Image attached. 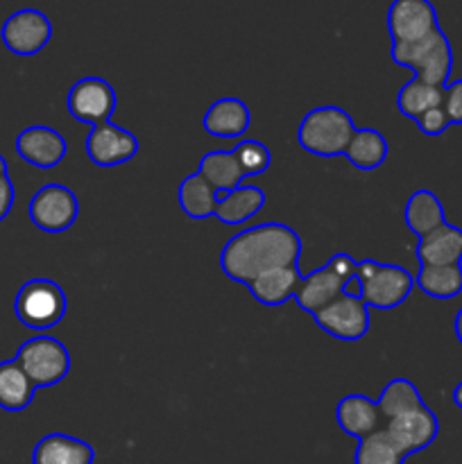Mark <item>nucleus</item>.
Returning a JSON list of instances; mask_svg holds the SVG:
<instances>
[{
  "label": "nucleus",
  "instance_id": "nucleus-1",
  "mask_svg": "<svg viewBox=\"0 0 462 464\" xmlns=\"http://www.w3.org/2000/svg\"><path fill=\"white\" fill-rule=\"evenodd\" d=\"M302 240L284 222L249 227L226 240L220 252V267L231 281L249 285L258 275L274 267L297 266Z\"/></svg>",
  "mask_w": 462,
  "mask_h": 464
},
{
  "label": "nucleus",
  "instance_id": "nucleus-2",
  "mask_svg": "<svg viewBox=\"0 0 462 464\" xmlns=\"http://www.w3.org/2000/svg\"><path fill=\"white\" fill-rule=\"evenodd\" d=\"M390 57L397 66L415 71L417 80L433 86H447L453 71V50L442 27L412 44H392Z\"/></svg>",
  "mask_w": 462,
  "mask_h": 464
},
{
  "label": "nucleus",
  "instance_id": "nucleus-3",
  "mask_svg": "<svg viewBox=\"0 0 462 464\" xmlns=\"http://www.w3.org/2000/svg\"><path fill=\"white\" fill-rule=\"evenodd\" d=\"M356 131L353 118L340 107H317L299 122L297 140L306 152L315 157H340L347 152Z\"/></svg>",
  "mask_w": 462,
  "mask_h": 464
},
{
  "label": "nucleus",
  "instance_id": "nucleus-4",
  "mask_svg": "<svg viewBox=\"0 0 462 464\" xmlns=\"http://www.w3.org/2000/svg\"><path fill=\"white\" fill-rule=\"evenodd\" d=\"M66 293L53 279L25 281L14 299L18 322L32 331L54 329L66 315Z\"/></svg>",
  "mask_w": 462,
  "mask_h": 464
},
{
  "label": "nucleus",
  "instance_id": "nucleus-5",
  "mask_svg": "<svg viewBox=\"0 0 462 464\" xmlns=\"http://www.w3.org/2000/svg\"><path fill=\"white\" fill-rule=\"evenodd\" d=\"M14 361L30 376L34 388L62 383L71 372V353L53 335H36L23 343Z\"/></svg>",
  "mask_w": 462,
  "mask_h": 464
},
{
  "label": "nucleus",
  "instance_id": "nucleus-6",
  "mask_svg": "<svg viewBox=\"0 0 462 464\" xmlns=\"http://www.w3.org/2000/svg\"><path fill=\"white\" fill-rule=\"evenodd\" d=\"M30 220L36 229L45 234H59L75 225L80 216L77 195L68 186L45 184L30 199Z\"/></svg>",
  "mask_w": 462,
  "mask_h": 464
},
{
  "label": "nucleus",
  "instance_id": "nucleus-7",
  "mask_svg": "<svg viewBox=\"0 0 462 464\" xmlns=\"http://www.w3.org/2000/svg\"><path fill=\"white\" fill-rule=\"evenodd\" d=\"M116 91L102 77H82L68 91L66 107L75 121L95 127L111 121L116 111Z\"/></svg>",
  "mask_w": 462,
  "mask_h": 464
},
{
  "label": "nucleus",
  "instance_id": "nucleus-8",
  "mask_svg": "<svg viewBox=\"0 0 462 464\" xmlns=\"http://www.w3.org/2000/svg\"><path fill=\"white\" fill-rule=\"evenodd\" d=\"M0 36L9 53L18 57H32L48 45L53 36V23L39 9H18L5 21Z\"/></svg>",
  "mask_w": 462,
  "mask_h": 464
},
{
  "label": "nucleus",
  "instance_id": "nucleus-9",
  "mask_svg": "<svg viewBox=\"0 0 462 464\" xmlns=\"http://www.w3.org/2000/svg\"><path fill=\"white\" fill-rule=\"evenodd\" d=\"M439 27L430 0H392L388 9V32L392 44H412Z\"/></svg>",
  "mask_w": 462,
  "mask_h": 464
},
{
  "label": "nucleus",
  "instance_id": "nucleus-10",
  "mask_svg": "<svg viewBox=\"0 0 462 464\" xmlns=\"http://www.w3.org/2000/svg\"><path fill=\"white\" fill-rule=\"evenodd\" d=\"M139 152V139L131 131L109 122L91 127L86 136V154L100 168H116L131 161Z\"/></svg>",
  "mask_w": 462,
  "mask_h": 464
},
{
  "label": "nucleus",
  "instance_id": "nucleus-11",
  "mask_svg": "<svg viewBox=\"0 0 462 464\" xmlns=\"http://www.w3.org/2000/svg\"><path fill=\"white\" fill-rule=\"evenodd\" d=\"M313 317H315L317 326L324 334L333 335L338 340H349V343L361 340L370 329V308H367V304L344 293Z\"/></svg>",
  "mask_w": 462,
  "mask_h": 464
},
{
  "label": "nucleus",
  "instance_id": "nucleus-12",
  "mask_svg": "<svg viewBox=\"0 0 462 464\" xmlns=\"http://www.w3.org/2000/svg\"><path fill=\"white\" fill-rule=\"evenodd\" d=\"M415 279L401 266H390V263H379L374 275L362 284V302L367 308L376 311H392L401 306L412 293Z\"/></svg>",
  "mask_w": 462,
  "mask_h": 464
},
{
  "label": "nucleus",
  "instance_id": "nucleus-13",
  "mask_svg": "<svg viewBox=\"0 0 462 464\" xmlns=\"http://www.w3.org/2000/svg\"><path fill=\"white\" fill-rule=\"evenodd\" d=\"M385 430L406 456H412V453L424 451L426 447L435 442L439 433V424L435 412L424 403L415 411H408L385 421Z\"/></svg>",
  "mask_w": 462,
  "mask_h": 464
},
{
  "label": "nucleus",
  "instance_id": "nucleus-14",
  "mask_svg": "<svg viewBox=\"0 0 462 464\" xmlns=\"http://www.w3.org/2000/svg\"><path fill=\"white\" fill-rule=\"evenodd\" d=\"M16 154L30 166L50 170L66 157V139L53 127H27L16 136Z\"/></svg>",
  "mask_w": 462,
  "mask_h": 464
},
{
  "label": "nucleus",
  "instance_id": "nucleus-15",
  "mask_svg": "<svg viewBox=\"0 0 462 464\" xmlns=\"http://www.w3.org/2000/svg\"><path fill=\"white\" fill-rule=\"evenodd\" d=\"M335 420H338L340 429L361 442L367 435L376 433L380 429V415L379 403L371 401L365 394H349L335 408Z\"/></svg>",
  "mask_w": 462,
  "mask_h": 464
},
{
  "label": "nucleus",
  "instance_id": "nucleus-16",
  "mask_svg": "<svg viewBox=\"0 0 462 464\" xmlns=\"http://www.w3.org/2000/svg\"><path fill=\"white\" fill-rule=\"evenodd\" d=\"M417 258L421 266H460L462 263V229L444 222L430 234L421 236L417 245Z\"/></svg>",
  "mask_w": 462,
  "mask_h": 464
},
{
  "label": "nucleus",
  "instance_id": "nucleus-17",
  "mask_svg": "<svg viewBox=\"0 0 462 464\" xmlns=\"http://www.w3.org/2000/svg\"><path fill=\"white\" fill-rule=\"evenodd\" d=\"M302 279L303 275L299 272L297 266L274 267V270L258 275L247 288L252 297L263 306H281V304H285L290 297L297 295Z\"/></svg>",
  "mask_w": 462,
  "mask_h": 464
},
{
  "label": "nucleus",
  "instance_id": "nucleus-18",
  "mask_svg": "<svg viewBox=\"0 0 462 464\" xmlns=\"http://www.w3.org/2000/svg\"><path fill=\"white\" fill-rule=\"evenodd\" d=\"M252 122L249 107L238 98H220L204 113V130L217 139H236L245 134Z\"/></svg>",
  "mask_w": 462,
  "mask_h": 464
},
{
  "label": "nucleus",
  "instance_id": "nucleus-19",
  "mask_svg": "<svg viewBox=\"0 0 462 464\" xmlns=\"http://www.w3.org/2000/svg\"><path fill=\"white\" fill-rule=\"evenodd\" d=\"M95 451L84 440L63 433H50L41 440L32 453L34 464H93Z\"/></svg>",
  "mask_w": 462,
  "mask_h": 464
},
{
  "label": "nucleus",
  "instance_id": "nucleus-20",
  "mask_svg": "<svg viewBox=\"0 0 462 464\" xmlns=\"http://www.w3.org/2000/svg\"><path fill=\"white\" fill-rule=\"evenodd\" d=\"M263 207H265V190L243 184L234 190L217 193L216 218L222 225H243L252 220Z\"/></svg>",
  "mask_w": 462,
  "mask_h": 464
},
{
  "label": "nucleus",
  "instance_id": "nucleus-21",
  "mask_svg": "<svg viewBox=\"0 0 462 464\" xmlns=\"http://www.w3.org/2000/svg\"><path fill=\"white\" fill-rule=\"evenodd\" d=\"M342 288H344L342 281H340L338 276L324 266L320 267V270H313L303 276L294 299H297L302 311L311 313V315H317L322 308H326L331 302H335V299L342 295Z\"/></svg>",
  "mask_w": 462,
  "mask_h": 464
},
{
  "label": "nucleus",
  "instance_id": "nucleus-22",
  "mask_svg": "<svg viewBox=\"0 0 462 464\" xmlns=\"http://www.w3.org/2000/svg\"><path fill=\"white\" fill-rule=\"evenodd\" d=\"M403 220H406L408 229L421 238V236L442 227L447 222V213H444L442 202L433 190L421 188L408 198L406 208H403Z\"/></svg>",
  "mask_w": 462,
  "mask_h": 464
},
{
  "label": "nucleus",
  "instance_id": "nucleus-23",
  "mask_svg": "<svg viewBox=\"0 0 462 464\" xmlns=\"http://www.w3.org/2000/svg\"><path fill=\"white\" fill-rule=\"evenodd\" d=\"M34 383L21 370L16 361L0 362V408L7 412H21L34 399Z\"/></svg>",
  "mask_w": 462,
  "mask_h": 464
},
{
  "label": "nucleus",
  "instance_id": "nucleus-24",
  "mask_svg": "<svg viewBox=\"0 0 462 464\" xmlns=\"http://www.w3.org/2000/svg\"><path fill=\"white\" fill-rule=\"evenodd\" d=\"M177 199H179L181 211L190 220H207V218L216 216L217 190L199 172H193L181 181Z\"/></svg>",
  "mask_w": 462,
  "mask_h": 464
},
{
  "label": "nucleus",
  "instance_id": "nucleus-25",
  "mask_svg": "<svg viewBox=\"0 0 462 464\" xmlns=\"http://www.w3.org/2000/svg\"><path fill=\"white\" fill-rule=\"evenodd\" d=\"M344 157L358 170H376L388 159V140H385V136L380 131L370 130V127H361V130L353 131L351 143L347 145Z\"/></svg>",
  "mask_w": 462,
  "mask_h": 464
},
{
  "label": "nucleus",
  "instance_id": "nucleus-26",
  "mask_svg": "<svg viewBox=\"0 0 462 464\" xmlns=\"http://www.w3.org/2000/svg\"><path fill=\"white\" fill-rule=\"evenodd\" d=\"M197 172L217 190V193H220V190L238 188V186H243L245 179L234 152H229V150H213V152L204 154L202 161H199Z\"/></svg>",
  "mask_w": 462,
  "mask_h": 464
},
{
  "label": "nucleus",
  "instance_id": "nucleus-27",
  "mask_svg": "<svg viewBox=\"0 0 462 464\" xmlns=\"http://www.w3.org/2000/svg\"><path fill=\"white\" fill-rule=\"evenodd\" d=\"M417 288L433 299H453L462 293L460 266H421L415 276Z\"/></svg>",
  "mask_w": 462,
  "mask_h": 464
},
{
  "label": "nucleus",
  "instance_id": "nucleus-28",
  "mask_svg": "<svg viewBox=\"0 0 462 464\" xmlns=\"http://www.w3.org/2000/svg\"><path fill=\"white\" fill-rule=\"evenodd\" d=\"M442 100H444V86L426 84V82L412 77V80H408L406 84L401 86V91H399L397 107L403 116L417 121V118H419L421 113L428 111V109L439 107Z\"/></svg>",
  "mask_w": 462,
  "mask_h": 464
},
{
  "label": "nucleus",
  "instance_id": "nucleus-29",
  "mask_svg": "<svg viewBox=\"0 0 462 464\" xmlns=\"http://www.w3.org/2000/svg\"><path fill=\"white\" fill-rule=\"evenodd\" d=\"M379 411L383 415V420H392V417L403 415L408 411H415V408L424 406V399H421L417 385H412L408 379H394L390 381L383 388L379 397Z\"/></svg>",
  "mask_w": 462,
  "mask_h": 464
},
{
  "label": "nucleus",
  "instance_id": "nucleus-30",
  "mask_svg": "<svg viewBox=\"0 0 462 464\" xmlns=\"http://www.w3.org/2000/svg\"><path fill=\"white\" fill-rule=\"evenodd\" d=\"M406 453L394 444V440L390 438L388 430L379 429L376 433L367 435L358 442L356 456L353 462L356 464H403L406 460Z\"/></svg>",
  "mask_w": 462,
  "mask_h": 464
},
{
  "label": "nucleus",
  "instance_id": "nucleus-31",
  "mask_svg": "<svg viewBox=\"0 0 462 464\" xmlns=\"http://www.w3.org/2000/svg\"><path fill=\"white\" fill-rule=\"evenodd\" d=\"M234 157L236 161H238L240 170H243L245 177L261 175V172H265L272 163L270 150H267L261 140H254V139L240 140V143L234 148Z\"/></svg>",
  "mask_w": 462,
  "mask_h": 464
},
{
  "label": "nucleus",
  "instance_id": "nucleus-32",
  "mask_svg": "<svg viewBox=\"0 0 462 464\" xmlns=\"http://www.w3.org/2000/svg\"><path fill=\"white\" fill-rule=\"evenodd\" d=\"M417 127H419L421 131H424L426 136H439L444 134V131L451 127V121H448V113L444 111V107L439 104V107H433L428 109L426 113H421L419 118H417Z\"/></svg>",
  "mask_w": 462,
  "mask_h": 464
},
{
  "label": "nucleus",
  "instance_id": "nucleus-33",
  "mask_svg": "<svg viewBox=\"0 0 462 464\" xmlns=\"http://www.w3.org/2000/svg\"><path fill=\"white\" fill-rule=\"evenodd\" d=\"M442 107L448 113L451 125H462V80H456L444 86Z\"/></svg>",
  "mask_w": 462,
  "mask_h": 464
},
{
  "label": "nucleus",
  "instance_id": "nucleus-34",
  "mask_svg": "<svg viewBox=\"0 0 462 464\" xmlns=\"http://www.w3.org/2000/svg\"><path fill=\"white\" fill-rule=\"evenodd\" d=\"M356 266L358 261H353V256H349V254H335V256L326 263V267H329L342 284H347L351 276H356Z\"/></svg>",
  "mask_w": 462,
  "mask_h": 464
},
{
  "label": "nucleus",
  "instance_id": "nucleus-35",
  "mask_svg": "<svg viewBox=\"0 0 462 464\" xmlns=\"http://www.w3.org/2000/svg\"><path fill=\"white\" fill-rule=\"evenodd\" d=\"M14 198H16V193H14L12 179H9L7 175H3L0 177V222H3L5 218L9 216V211H12Z\"/></svg>",
  "mask_w": 462,
  "mask_h": 464
},
{
  "label": "nucleus",
  "instance_id": "nucleus-36",
  "mask_svg": "<svg viewBox=\"0 0 462 464\" xmlns=\"http://www.w3.org/2000/svg\"><path fill=\"white\" fill-rule=\"evenodd\" d=\"M376 267H379V263L371 261V258H362V261H358L356 276H358V279H361V284H365V281L370 279L371 275H374Z\"/></svg>",
  "mask_w": 462,
  "mask_h": 464
},
{
  "label": "nucleus",
  "instance_id": "nucleus-37",
  "mask_svg": "<svg viewBox=\"0 0 462 464\" xmlns=\"http://www.w3.org/2000/svg\"><path fill=\"white\" fill-rule=\"evenodd\" d=\"M342 293L349 295V297L361 299V297H362V284H361V279H358V276H351V279H349L347 284H344Z\"/></svg>",
  "mask_w": 462,
  "mask_h": 464
},
{
  "label": "nucleus",
  "instance_id": "nucleus-38",
  "mask_svg": "<svg viewBox=\"0 0 462 464\" xmlns=\"http://www.w3.org/2000/svg\"><path fill=\"white\" fill-rule=\"evenodd\" d=\"M453 329H456V338H457V343L462 344V308H460V311H457V315H456V324H453Z\"/></svg>",
  "mask_w": 462,
  "mask_h": 464
},
{
  "label": "nucleus",
  "instance_id": "nucleus-39",
  "mask_svg": "<svg viewBox=\"0 0 462 464\" xmlns=\"http://www.w3.org/2000/svg\"><path fill=\"white\" fill-rule=\"evenodd\" d=\"M453 403H456V406H460V408H462V383L457 385L456 390H453Z\"/></svg>",
  "mask_w": 462,
  "mask_h": 464
},
{
  "label": "nucleus",
  "instance_id": "nucleus-40",
  "mask_svg": "<svg viewBox=\"0 0 462 464\" xmlns=\"http://www.w3.org/2000/svg\"><path fill=\"white\" fill-rule=\"evenodd\" d=\"M7 175V161L3 159V154H0V177Z\"/></svg>",
  "mask_w": 462,
  "mask_h": 464
}]
</instances>
